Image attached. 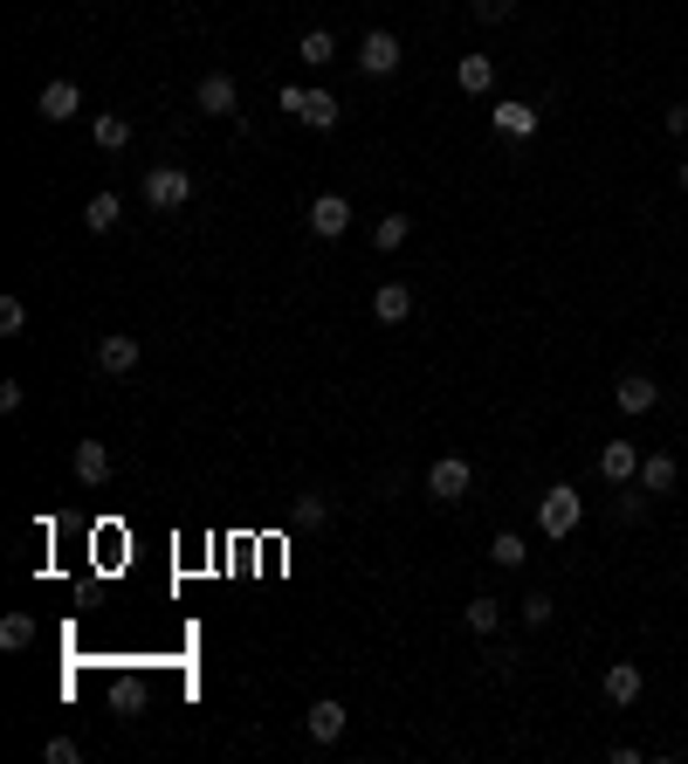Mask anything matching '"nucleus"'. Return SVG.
Instances as JSON below:
<instances>
[{
    "mask_svg": "<svg viewBox=\"0 0 688 764\" xmlns=\"http://www.w3.org/2000/svg\"><path fill=\"white\" fill-rule=\"evenodd\" d=\"M193 200V172L187 166H145V207L151 214H180Z\"/></svg>",
    "mask_w": 688,
    "mask_h": 764,
    "instance_id": "nucleus-1",
    "label": "nucleus"
},
{
    "mask_svg": "<svg viewBox=\"0 0 688 764\" xmlns=\"http://www.w3.org/2000/svg\"><path fill=\"white\" fill-rule=\"evenodd\" d=\"M585 517V496L572 490V482H551V490L538 496V524H544V538H572Z\"/></svg>",
    "mask_w": 688,
    "mask_h": 764,
    "instance_id": "nucleus-2",
    "label": "nucleus"
},
{
    "mask_svg": "<svg viewBox=\"0 0 688 764\" xmlns=\"http://www.w3.org/2000/svg\"><path fill=\"white\" fill-rule=\"evenodd\" d=\"M475 490V469L462 462V454H441V462H427V496L435 503H462Z\"/></svg>",
    "mask_w": 688,
    "mask_h": 764,
    "instance_id": "nucleus-3",
    "label": "nucleus"
},
{
    "mask_svg": "<svg viewBox=\"0 0 688 764\" xmlns=\"http://www.w3.org/2000/svg\"><path fill=\"white\" fill-rule=\"evenodd\" d=\"M283 111L296 117V124H311V132H330V124H338V97L330 90H283Z\"/></svg>",
    "mask_w": 688,
    "mask_h": 764,
    "instance_id": "nucleus-4",
    "label": "nucleus"
},
{
    "mask_svg": "<svg viewBox=\"0 0 688 764\" xmlns=\"http://www.w3.org/2000/svg\"><path fill=\"white\" fill-rule=\"evenodd\" d=\"M138 359H145V351H138L132 330H104V338H97V372H104V379H132Z\"/></svg>",
    "mask_w": 688,
    "mask_h": 764,
    "instance_id": "nucleus-5",
    "label": "nucleus"
},
{
    "mask_svg": "<svg viewBox=\"0 0 688 764\" xmlns=\"http://www.w3.org/2000/svg\"><path fill=\"white\" fill-rule=\"evenodd\" d=\"M399 63H406V48H399L393 29H372V35L359 42V69H365V76H393Z\"/></svg>",
    "mask_w": 688,
    "mask_h": 764,
    "instance_id": "nucleus-6",
    "label": "nucleus"
},
{
    "mask_svg": "<svg viewBox=\"0 0 688 764\" xmlns=\"http://www.w3.org/2000/svg\"><path fill=\"white\" fill-rule=\"evenodd\" d=\"M193 104L207 111V117H235V104H241L235 76H227V69H207V76H200V90H193Z\"/></svg>",
    "mask_w": 688,
    "mask_h": 764,
    "instance_id": "nucleus-7",
    "label": "nucleus"
},
{
    "mask_svg": "<svg viewBox=\"0 0 688 764\" xmlns=\"http://www.w3.org/2000/svg\"><path fill=\"white\" fill-rule=\"evenodd\" d=\"M35 111H42V124H69L76 111H83V90L69 83V76H56V83H42V97H35Z\"/></svg>",
    "mask_w": 688,
    "mask_h": 764,
    "instance_id": "nucleus-8",
    "label": "nucleus"
},
{
    "mask_svg": "<svg viewBox=\"0 0 688 764\" xmlns=\"http://www.w3.org/2000/svg\"><path fill=\"white\" fill-rule=\"evenodd\" d=\"M345 227H351V200H345V193H317V200H311V235H317V241H338Z\"/></svg>",
    "mask_w": 688,
    "mask_h": 764,
    "instance_id": "nucleus-9",
    "label": "nucleus"
},
{
    "mask_svg": "<svg viewBox=\"0 0 688 764\" xmlns=\"http://www.w3.org/2000/svg\"><path fill=\"white\" fill-rule=\"evenodd\" d=\"M345 723H351V717H345V703H338V696H317V703H311V717H303L311 744H338V737H345Z\"/></svg>",
    "mask_w": 688,
    "mask_h": 764,
    "instance_id": "nucleus-10",
    "label": "nucleus"
},
{
    "mask_svg": "<svg viewBox=\"0 0 688 764\" xmlns=\"http://www.w3.org/2000/svg\"><path fill=\"white\" fill-rule=\"evenodd\" d=\"M613 406H620V414H633V420H641V414H654V406H661V386H654L647 372H627L620 386H613Z\"/></svg>",
    "mask_w": 688,
    "mask_h": 764,
    "instance_id": "nucleus-11",
    "label": "nucleus"
},
{
    "mask_svg": "<svg viewBox=\"0 0 688 764\" xmlns=\"http://www.w3.org/2000/svg\"><path fill=\"white\" fill-rule=\"evenodd\" d=\"M599 689H606V703H641V689H647V675H641V661H613V668H606V682H599Z\"/></svg>",
    "mask_w": 688,
    "mask_h": 764,
    "instance_id": "nucleus-12",
    "label": "nucleus"
},
{
    "mask_svg": "<svg viewBox=\"0 0 688 764\" xmlns=\"http://www.w3.org/2000/svg\"><path fill=\"white\" fill-rule=\"evenodd\" d=\"M489 117H496L503 138H538V104H523V97H503Z\"/></svg>",
    "mask_w": 688,
    "mask_h": 764,
    "instance_id": "nucleus-13",
    "label": "nucleus"
},
{
    "mask_svg": "<svg viewBox=\"0 0 688 764\" xmlns=\"http://www.w3.org/2000/svg\"><path fill=\"white\" fill-rule=\"evenodd\" d=\"M69 469H76V482H83V490H97V482H111V448H104V441H76Z\"/></svg>",
    "mask_w": 688,
    "mask_h": 764,
    "instance_id": "nucleus-14",
    "label": "nucleus"
},
{
    "mask_svg": "<svg viewBox=\"0 0 688 764\" xmlns=\"http://www.w3.org/2000/svg\"><path fill=\"white\" fill-rule=\"evenodd\" d=\"M633 482H641L647 496H668L681 482V462H675V454H641V475H633Z\"/></svg>",
    "mask_w": 688,
    "mask_h": 764,
    "instance_id": "nucleus-15",
    "label": "nucleus"
},
{
    "mask_svg": "<svg viewBox=\"0 0 688 764\" xmlns=\"http://www.w3.org/2000/svg\"><path fill=\"white\" fill-rule=\"evenodd\" d=\"M372 317L379 324H406V317H414V290H406V283H379L372 290Z\"/></svg>",
    "mask_w": 688,
    "mask_h": 764,
    "instance_id": "nucleus-16",
    "label": "nucleus"
},
{
    "mask_svg": "<svg viewBox=\"0 0 688 764\" xmlns=\"http://www.w3.org/2000/svg\"><path fill=\"white\" fill-rule=\"evenodd\" d=\"M599 475L606 482H633V475H641V448H633V441H606L599 448Z\"/></svg>",
    "mask_w": 688,
    "mask_h": 764,
    "instance_id": "nucleus-17",
    "label": "nucleus"
},
{
    "mask_svg": "<svg viewBox=\"0 0 688 764\" xmlns=\"http://www.w3.org/2000/svg\"><path fill=\"white\" fill-rule=\"evenodd\" d=\"M454 83H462L469 97H489L496 90V63L489 56H462V63H454Z\"/></svg>",
    "mask_w": 688,
    "mask_h": 764,
    "instance_id": "nucleus-18",
    "label": "nucleus"
},
{
    "mask_svg": "<svg viewBox=\"0 0 688 764\" xmlns=\"http://www.w3.org/2000/svg\"><path fill=\"white\" fill-rule=\"evenodd\" d=\"M117 214H124V207H117V193H111V187L83 200V227H90V235H111V227H117Z\"/></svg>",
    "mask_w": 688,
    "mask_h": 764,
    "instance_id": "nucleus-19",
    "label": "nucleus"
},
{
    "mask_svg": "<svg viewBox=\"0 0 688 764\" xmlns=\"http://www.w3.org/2000/svg\"><path fill=\"white\" fill-rule=\"evenodd\" d=\"M90 132H97V145H104V151H124V145H132V117L97 111V117H90Z\"/></svg>",
    "mask_w": 688,
    "mask_h": 764,
    "instance_id": "nucleus-20",
    "label": "nucleus"
},
{
    "mask_svg": "<svg viewBox=\"0 0 688 764\" xmlns=\"http://www.w3.org/2000/svg\"><path fill=\"white\" fill-rule=\"evenodd\" d=\"M462 627H469V633H496V627H503V606H496L489 593L469 599V606H462Z\"/></svg>",
    "mask_w": 688,
    "mask_h": 764,
    "instance_id": "nucleus-21",
    "label": "nucleus"
},
{
    "mask_svg": "<svg viewBox=\"0 0 688 764\" xmlns=\"http://www.w3.org/2000/svg\"><path fill=\"white\" fill-rule=\"evenodd\" d=\"M296 56L311 63V69H324V63H338V42H330V29H311V35L296 42Z\"/></svg>",
    "mask_w": 688,
    "mask_h": 764,
    "instance_id": "nucleus-22",
    "label": "nucleus"
},
{
    "mask_svg": "<svg viewBox=\"0 0 688 764\" xmlns=\"http://www.w3.org/2000/svg\"><path fill=\"white\" fill-rule=\"evenodd\" d=\"M489 558H496V565H503V572H517V565H523V558H530V544L517 538V530H496V538H489Z\"/></svg>",
    "mask_w": 688,
    "mask_h": 764,
    "instance_id": "nucleus-23",
    "label": "nucleus"
},
{
    "mask_svg": "<svg viewBox=\"0 0 688 764\" xmlns=\"http://www.w3.org/2000/svg\"><path fill=\"white\" fill-rule=\"evenodd\" d=\"M0 648H8V654L35 648V620H29V614H8V620H0Z\"/></svg>",
    "mask_w": 688,
    "mask_h": 764,
    "instance_id": "nucleus-24",
    "label": "nucleus"
},
{
    "mask_svg": "<svg viewBox=\"0 0 688 764\" xmlns=\"http://www.w3.org/2000/svg\"><path fill=\"white\" fill-rule=\"evenodd\" d=\"M406 235H414V221H406V214H386V221L372 227V248H386V255H393V248H406Z\"/></svg>",
    "mask_w": 688,
    "mask_h": 764,
    "instance_id": "nucleus-25",
    "label": "nucleus"
},
{
    "mask_svg": "<svg viewBox=\"0 0 688 764\" xmlns=\"http://www.w3.org/2000/svg\"><path fill=\"white\" fill-rule=\"evenodd\" d=\"M29 330V303L21 296H0V338H21Z\"/></svg>",
    "mask_w": 688,
    "mask_h": 764,
    "instance_id": "nucleus-26",
    "label": "nucleus"
},
{
    "mask_svg": "<svg viewBox=\"0 0 688 764\" xmlns=\"http://www.w3.org/2000/svg\"><path fill=\"white\" fill-rule=\"evenodd\" d=\"M517 614H523V627H551V614H557V606H551V593H523V606H517Z\"/></svg>",
    "mask_w": 688,
    "mask_h": 764,
    "instance_id": "nucleus-27",
    "label": "nucleus"
},
{
    "mask_svg": "<svg viewBox=\"0 0 688 764\" xmlns=\"http://www.w3.org/2000/svg\"><path fill=\"white\" fill-rule=\"evenodd\" d=\"M469 8H475V21H489V29H496V21L517 14V0H469Z\"/></svg>",
    "mask_w": 688,
    "mask_h": 764,
    "instance_id": "nucleus-28",
    "label": "nucleus"
},
{
    "mask_svg": "<svg viewBox=\"0 0 688 764\" xmlns=\"http://www.w3.org/2000/svg\"><path fill=\"white\" fill-rule=\"evenodd\" d=\"M42 757H48V764H76V757H83V751H76V744H69V737H48V744H42Z\"/></svg>",
    "mask_w": 688,
    "mask_h": 764,
    "instance_id": "nucleus-29",
    "label": "nucleus"
},
{
    "mask_svg": "<svg viewBox=\"0 0 688 764\" xmlns=\"http://www.w3.org/2000/svg\"><path fill=\"white\" fill-rule=\"evenodd\" d=\"M324 517H330L324 496H303V503H296V524H324Z\"/></svg>",
    "mask_w": 688,
    "mask_h": 764,
    "instance_id": "nucleus-30",
    "label": "nucleus"
},
{
    "mask_svg": "<svg viewBox=\"0 0 688 764\" xmlns=\"http://www.w3.org/2000/svg\"><path fill=\"white\" fill-rule=\"evenodd\" d=\"M21 400H29V386H21V379H8V386H0V414H21Z\"/></svg>",
    "mask_w": 688,
    "mask_h": 764,
    "instance_id": "nucleus-31",
    "label": "nucleus"
},
{
    "mask_svg": "<svg viewBox=\"0 0 688 764\" xmlns=\"http://www.w3.org/2000/svg\"><path fill=\"white\" fill-rule=\"evenodd\" d=\"M641 509H647V490H627V496H620V517H627V524L641 517Z\"/></svg>",
    "mask_w": 688,
    "mask_h": 764,
    "instance_id": "nucleus-32",
    "label": "nucleus"
},
{
    "mask_svg": "<svg viewBox=\"0 0 688 764\" xmlns=\"http://www.w3.org/2000/svg\"><path fill=\"white\" fill-rule=\"evenodd\" d=\"M661 124H668V132L681 138V132H688V104H668V111H661Z\"/></svg>",
    "mask_w": 688,
    "mask_h": 764,
    "instance_id": "nucleus-33",
    "label": "nucleus"
},
{
    "mask_svg": "<svg viewBox=\"0 0 688 764\" xmlns=\"http://www.w3.org/2000/svg\"><path fill=\"white\" fill-rule=\"evenodd\" d=\"M681 193H688V159H681Z\"/></svg>",
    "mask_w": 688,
    "mask_h": 764,
    "instance_id": "nucleus-34",
    "label": "nucleus"
}]
</instances>
